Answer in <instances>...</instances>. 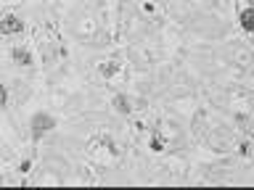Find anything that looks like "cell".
Instances as JSON below:
<instances>
[{
	"label": "cell",
	"mask_w": 254,
	"mask_h": 190,
	"mask_svg": "<svg viewBox=\"0 0 254 190\" xmlns=\"http://www.w3.org/2000/svg\"><path fill=\"white\" fill-rule=\"evenodd\" d=\"M90 153L98 156L101 161H111V158L119 156V145L111 138H101V140H95L93 145H90Z\"/></svg>",
	"instance_id": "obj_1"
},
{
	"label": "cell",
	"mask_w": 254,
	"mask_h": 190,
	"mask_svg": "<svg viewBox=\"0 0 254 190\" xmlns=\"http://www.w3.org/2000/svg\"><path fill=\"white\" fill-rule=\"evenodd\" d=\"M21 29H24V21H21L19 13H13V11L0 13V32H3V35H19Z\"/></svg>",
	"instance_id": "obj_2"
},
{
	"label": "cell",
	"mask_w": 254,
	"mask_h": 190,
	"mask_svg": "<svg viewBox=\"0 0 254 190\" xmlns=\"http://www.w3.org/2000/svg\"><path fill=\"white\" fill-rule=\"evenodd\" d=\"M53 127H56V119L51 114H35L32 116V138L40 140L45 132H51Z\"/></svg>",
	"instance_id": "obj_3"
},
{
	"label": "cell",
	"mask_w": 254,
	"mask_h": 190,
	"mask_svg": "<svg viewBox=\"0 0 254 190\" xmlns=\"http://www.w3.org/2000/svg\"><path fill=\"white\" fill-rule=\"evenodd\" d=\"M95 69H98V74H101V77L114 79L117 74H122L125 63H122V61H117V58H109V61H98V63H95Z\"/></svg>",
	"instance_id": "obj_4"
},
{
	"label": "cell",
	"mask_w": 254,
	"mask_h": 190,
	"mask_svg": "<svg viewBox=\"0 0 254 190\" xmlns=\"http://www.w3.org/2000/svg\"><path fill=\"white\" fill-rule=\"evenodd\" d=\"M11 58H13V63L16 66H35V55H32V50L27 45H16L13 50H11Z\"/></svg>",
	"instance_id": "obj_5"
},
{
	"label": "cell",
	"mask_w": 254,
	"mask_h": 190,
	"mask_svg": "<svg viewBox=\"0 0 254 190\" xmlns=\"http://www.w3.org/2000/svg\"><path fill=\"white\" fill-rule=\"evenodd\" d=\"M167 148H170V138H164L162 132L151 135V150H154V153H164Z\"/></svg>",
	"instance_id": "obj_6"
},
{
	"label": "cell",
	"mask_w": 254,
	"mask_h": 190,
	"mask_svg": "<svg viewBox=\"0 0 254 190\" xmlns=\"http://www.w3.org/2000/svg\"><path fill=\"white\" fill-rule=\"evenodd\" d=\"M238 21H241V29L244 32H252L254 29V11H252V8H244L241 16H238Z\"/></svg>",
	"instance_id": "obj_7"
},
{
	"label": "cell",
	"mask_w": 254,
	"mask_h": 190,
	"mask_svg": "<svg viewBox=\"0 0 254 190\" xmlns=\"http://www.w3.org/2000/svg\"><path fill=\"white\" fill-rule=\"evenodd\" d=\"M114 108L119 111V114H130L132 103H130V98H125V95H117V98H114Z\"/></svg>",
	"instance_id": "obj_8"
}]
</instances>
